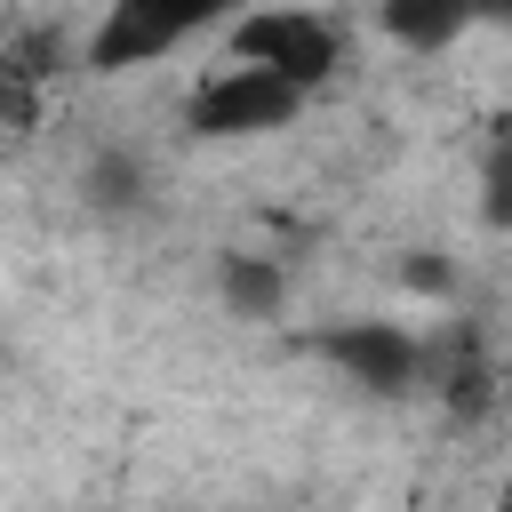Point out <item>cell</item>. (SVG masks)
<instances>
[{
  "mask_svg": "<svg viewBox=\"0 0 512 512\" xmlns=\"http://www.w3.org/2000/svg\"><path fill=\"white\" fill-rule=\"evenodd\" d=\"M488 16H504V0H376L384 40H400L408 56H440Z\"/></svg>",
  "mask_w": 512,
  "mask_h": 512,
  "instance_id": "52a82bcc",
  "label": "cell"
},
{
  "mask_svg": "<svg viewBox=\"0 0 512 512\" xmlns=\"http://www.w3.org/2000/svg\"><path fill=\"white\" fill-rule=\"evenodd\" d=\"M216 288H224V304H232L240 320H272L280 296H288V272H280L272 256H224V264H216Z\"/></svg>",
  "mask_w": 512,
  "mask_h": 512,
  "instance_id": "ba28073f",
  "label": "cell"
},
{
  "mask_svg": "<svg viewBox=\"0 0 512 512\" xmlns=\"http://www.w3.org/2000/svg\"><path fill=\"white\" fill-rule=\"evenodd\" d=\"M312 352L328 368H344L360 392H408L416 384V336L392 320H336L312 336Z\"/></svg>",
  "mask_w": 512,
  "mask_h": 512,
  "instance_id": "277c9868",
  "label": "cell"
},
{
  "mask_svg": "<svg viewBox=\"0 0 512 512\" xmlns=\"http://www.w3.org/2000/svg\"><path fill=\"white\" fill-rule=\"evenodd\" d=\"M248 0H104L96 32H88V72H136L160 64L168 48H184L192 32L232 24Z\"/></svg>",
  "mask_w": 512,
  "mask_h": 512,
  "instance_id": "7a4b0ae2",
  "label": "cell"
},
{
  "mask_svg": "<svg viewBox=\"0 0 512 512\" xmlns=\"http://www.w3.org/2000/svg\"><path fill=\"white\" fill-rule=\"evenodd\" d=\"M224 56L240 64H264L280 80H296L304 96H320L336 72H344V24L320 16V8H240L232 32H224Z\"/></svg>",
  "mask_w": 512,
  "mask_h": 512,
  "instance_id": "6da1fadb",
  "label": "cell"
},
{
  "mask_svg": "<svg viewBox=\"0 0 512 512\" xmlns=\"http://www.w3.org/2000/svg\"><path fill=\"white\" fill-rule=\"evenodd\" d=\"M416 384H432L456 416H480L488 400H496V360H488V344H480V328H440L432 344H416Z\"/></svg>",
  "mask_w": 512,
  "mask_h": 512,
  "instance_id": "8992f818",
  "label": "cell"
},
{
  "mask_svg": "<svg viewBox=\"0 0 512 512\" xmlns=\"http://www.w3.org/2000/svg\"><path fill=\"white\" fill-rule=\"evenodd\" d=\"M136 192H144V168H136L128 152H104V160L88 168V200H96V208H128Z\"/></svg>",
  "mask_w": 512,
  "mask_h": 512,
  "instance_id": "9c48e42d",
  "label": "cell"
},
{
  "mask_svg": "<svg viewBox=\"0 0 512 512\" xmlns=\"http://www.w3.org/2000/svg\"><path fill=\"white\" fill-rule=\"evenodd\" d=\"M304 104H312V96H304L296 80H280V72H264V64L224 56V72H208V80L192 88L184 128H192L200 144H240V136H272V128H288Z\"/></svg>",
  "mask_w": 512,
  "mask_h": 512,
  "instance_id": "3957f363",
  "label": "cell"
},
{
  "mask_svg": "<svg viewBox=\"0 0 512 512\" xmlns=\"http://www.w3.org/2000/svg\"><path fill=\"white\" fill-rule=\"evenodd\" d=\"M64 64H72L64 24H24L16 40H0V128H8V136L40 128L48 88H56V72H64Z\"/></svg>",
  "mask_w": 512,
  "mask_h": 512,
  "instance_id": "5b68a950",
  "label": "cell"
}]
</instances>
